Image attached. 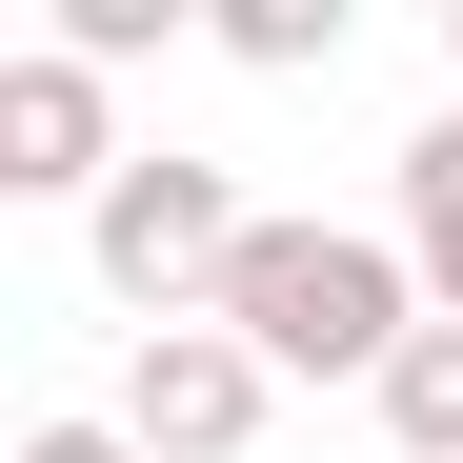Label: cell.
Listing matches in <instances>:
<instances>
[{
  "instance_id": "6da1fadb",
  "label": "cell",
  "mask_w": 463,
  "mask_h": 463,
  "mask_svg": "<svg viewBox=\"0 0 463 463\" xmlns=\"http://www.w3.org/2000/svg\"><path fill=\"white\" fill-rule=\"evenodd\" d=\"M222 323H242L262 363H403L423 323H403V262H383V242H343V222H262V242L242 262H222Z\"/></svg>"
},
{
  "instance_id": "7a4b0ae2",
  "label": "cell",
  "mask_w": 463,
  "mask_h": 463,
  "mask_svg": "<svg viewBox=\"0 0 463 463\" xmlns=\"http://www.w3.org/2000/svg\"><path fill=\"white\" fill-rule=\"evenodd\" d=\"M121 403H141L162 463H222V443L262 423V343L242 323H141V383H121Z\"/></svg>"
},
{
  "instance_id": "3957f363",
  "label": "cell",
  "mask_w": 463,
  "mask_h": 463,
  "mask_svg": "<svg viewBox=\"0 0 463 463\" xmlns=\"http://www.w3.org/2000/svg\"><path fill=\"white\" fill-rule=\"evenodd\" d=\"M242 242H262V222L222 202L202 162H121V182H101V262H121L141 302H162V282H222V262H242Z\"/></svg>"
},
{
  "instance_id": "277c9868",
  "label": "cell",
  "mask_w": 463,
  "mask_h": 463,
  "mask_svg": "<svg viewBox=\"0 0 463 463\" xmlns=\"http://www.w3.org/2000/svg\"><path fill=\"white\" fill-rule=\"evenodd\" d=\"M101 162V81L81 61H0V182H81Z\"/></svg>"
},
{
  "instance_id": "5b68a950",
  "label": "cell",
  "mask_w": 463,
  "mask_h": 463,
  "mask_svg": "<svg viewBox=\"0 0 463 463\" xmlns=\"http://www.w3.org/2000/svg\"><path fill=\"white\" fill-rule=\"evenodd\" d=\"M383 423H403V463H463V323H423L383 363Z\"/></svg>"
},
{
  "instance_id": "8992f818",
  "label": "cell",
  "mask_w": 463,
  "mask_h": 463,
  "mask_svg": "<svg viewBox=\"0 0 463 463\" xmlns=\"http://www.w3.org/2000/svg\"><path fill=\"white\" fill-rule=\"evenodd\" d=\"M403 222H423V282H443V323H463V121L403 141Z\"/></svg>"
},
{
  "instance_id": "52a82bcc",
  "label": "cell",
  "mask_w": 463,
  "mask_h": 463,
  "mask_svg": "<svg viewBox=\"0 0 463 463\" xmlns=\"http://www.w3.org/2000/svg\"><path fill=\"white\" fill-rule=\"evenodd\" d=\"M21 463H121V443H101V423H41V443H21Z\"/></svg>"
}]
</instances>
